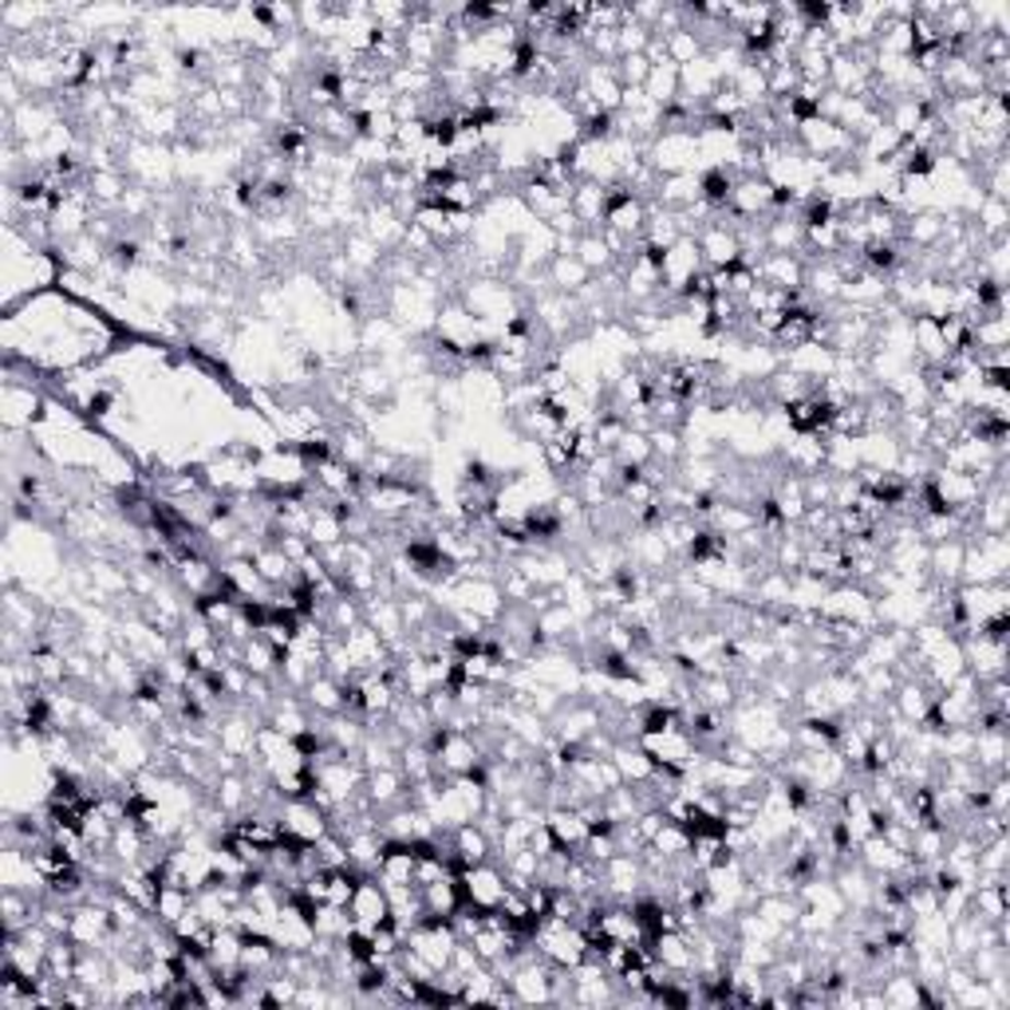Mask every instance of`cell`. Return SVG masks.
<instances>
[{
    "label": "cell",
    "mask_w": 1010,
    "mask_h": 1010,
    "mask_svg": "<svg viewBox=\"0 0 1010 1010\" xmlns=\"http://www.w3.org/2000/svg\"><path fill=\"white\" fill-rule=\"evenodd\" d=\"M971 912L982 920H1010V888L1007 880H991V884H975L971 888Z\"/></svg>",
    "instance_id": "cell-21"
},
{
    "label": "cell",
    "mask_w": 1010,
    "mask_h": 1010,
    "mask_svg": "<svg viewBox=\"0 0 1010 1010\" xmlns=\"http://www.w3.org/2000/svg\"><path fill=\"white\" fill-rule=\"evenodd\" d=\"M301 695H304V707L316 710L321 718L344 715V710H348V691H344V683L336 680V675H328V671H321Z\"/></svg>",
    "instance_id": "cell-15"
},
{
    "label": "cell",
    "mask_w": 1010,
    "mask_h": 1010,
    "mask_svg": "<svg viewBox=\"0 0 1010 1010\" xmlns=\"http://www.w3.org/2000/svg\"><path fill=\"white\" fill-rule=\"evenodd\" d=\"M348 912H351V920H356L359 932H376V927H383V924L391 920L388 888L379 884L376 877H363V880H359L356 892H351Z\"/></svg>",
    "instance_id": "cell-8"
},
{
    "label": "cell",
    "mask_w": 1010,
    "mask_h": 1010,
    "mask_svg": "<svg viewBox=\"0 0 1010 1010\" xmlns=\"http://www.w3.org/2000/svg\"><path fill=\"white\" fill-rule=\"evenodd\" d=\"M663 47H667V59L671 64H680V67H687L691 59H699L707 47H703V40L695 36V29H680V32H671V36H663Z\"/></svg>",
    "instance_id": "cell-29"
},
{
    "label": "cell",
    "mask_w": 1010,
    "mask_h": 1010,
    "mask_svg": "<svg viewBox=\"0 0 1010 1010\" xmlns=\"http://www.w3.org/2000/svg\"><path fill=\"white\" fill-rule=\"evenodd\" d=\"M695 246H699L707 269H735V264L742 261V246H738V234H735V226H730L727 214L718 221H710V226H703L699 234H695Z\"/></svg>",
    "instance_id": "cell-7"
},
{
    "label": "cell",
    "mask_w": 1010,
    "mask_h": 1010,
    "mask_svg": "<svg viewBox=\"0 0 1010 1010\" xmlns=\"http://www.w3.org/2000/svg\"><path fill=\"white\" fill-rule=\"evenodd\" d=\"M608 758H612L616 770H620L623 785H636V782H648V778H655V762L643 754L640 742H616Z\"/></svg>",
    "instance_id": "cell-22"
},
{
    "label": "cell",
    "mask_w": 1010,
    "mask_h": 1010,
    "mask_svg": "<svg viewBox=\"0 0 1010 1010\" xmlns=\"http://www.w3.org/2000/svg\"><path fill=\"white\" fill-rule=\"evenodd\" d=\"M648 849L660 852L663 860H680V857H691V829L680 822H663L660 833H655L652 840H648Z\"/></svg>",
    "instance_id": "cell-24"
},
{
    "label": "cell",
    "mask_w": 1010,
    "mask_h": 1010,
    "mask_svg": "<svg viewBox=\"0 0 1010 1010\" xmlns=\"http://www.w3.org/2000/svg\"><path fill=\"white\" fill-rule=\"evenodd\" d=\"M648 947H652V955L671 975H695V947H691L687 932H680V927L655 932L652 940H648Z\"/></svg>",
    "instance_id": "cell-11"
},
{
    "label": "cell",
    "mask_w": 1010,
    "mask_h": 1010,
    "mask_svg": "<svg viewBox=\"0 0 1010 1010\" xmlns=\"http://www.w3.org/2000/svg\"><path fill=\"white\" fill-rule=\"evenodd\" d=\"M648 40H652V29L636 24V20L628 17V4H623V24L616 29V47H620V56H640L643 47H648Z\"/></svg>",
    "instance_id": "cell-30"
},
{
    "label": "cell",
    "mask_w": 1010,
    "mask_h": 1010,
    "mask_svg": "<svg viewBox=\"0 0 1010 1010\" xmlns=\"http://www.w3.org/2000/svg\"><path fill=\"white\" fill-rule=\"evenodd\" d=\"M576 84L585 87L588 95H593V104L600 107V111H620V99H623V84L620 76H616V64H588L585 72H580V79Z\"/></svg>",
    "instance_id": "cell-12"
},
{
    "label": "cell",
    "mask_w": 1010,
    "mask_h": 1010,
    "mask_svg": "<svg viewBox=\"0 0 1010 1010\" xmlns=\"http://www.w3.org/2000/svg\"><path fill=\"white\" fill-rule=\"evenodd\" d=\"M189 908H194V892H189V888L162 884V888H159V897H154V908H151V912H154V916H159L166 927H174L182 916H186Z\"/></svg>",
    "instance_id": "cell-25"
},
{
    "label": "cell",
    "mask_w": 1010,
    "mask_h": 1010,
    "mask_svg": "<svg viewBox=\"0 0 1010 1010\" xmlns=\"http://www.w3.org/2000/svg\"><path fill=\"white\" fill-rule=\"evenodd\" d=\"M643 95L652 99L655 107H667L680 99V64H655L652 72H648V84H643Z\"/></svg>",
    "instance_id": "cell-23"
},
{
    "label": "cell",
    "mask_w": 1010,
    "mask_h": 1010,
    "mask_svg": "<svg viewBox=\"0 0 1010 1010\" xmlns=\"http://www.w3.org/2000/svg\"><path fill=\"white\" fill-rule=\"evenodd\" d=\"M750 269H754L758 284H770L782 293H797L805 284V261L793 253H762Z\"/></svg>",
    "instance_id": "cell-10"
},
{
    "label": "cell",
    "mask_w": 1010,
    "mask_h": 1010,
    "mask_svg": "<svg viewBox=\"0 0 1010 1010\" xmlns=\"http://www.w3.org/2000/svg\"><path fill=\"white\" fill-rule=\"evenodd\" d=\"M545 825L553 833V845L565 852H580V845L588 840V825L576 810H545Z\"/></svg>",
    "instance_id": "cell-19"
},
{
    "label": "cell",
    "mask_w": 1010,
    "mask_h": 1010,
    "mask_svg": "<svg viewBox=\"0 0 1010 1010\" xmlns=\"http://www.w3.org/2000/svg\"><path fill=\"white\" fill-rule=\"evenodd\" d=\"M703 253L695 246V237H680L675 246L663 249V261H660V276H663V289L667 293H687L691 281L703 273Z\"/></svg>",
    "instance_id": "cell-5"
},
{
    "label": "cell",
    "mask_w": 1010,
    "mask_h": 1010,
    "mask_svg": "<svg viewBox=\"0 0 1010 1010\" xmlns=\"http://www.w3.org/2000/svg\"><path fill=\"white\" fill-rule=\"evenodd\" d=\"M1010 568V541L995 533H971L964 541V568H959V585H995L1007 580Z\"/></svg>",
    "instance_id": "cell-1"
},
{
    "label": "cell",
    "mask_w": 1010,
    "mask_h": 1010,
    "mask_svg": "<svg viewBox=\"0 0 1010 1010\" xmlns=\"http://www.w3.org/2000/svg\"><path fill=\"white\" fill-rule=\"evenodd\" d=\"M959 568H964V537H947L927 545V576H932V585L955 588L959 585Z\"/></svg>",
    "instance_id": "cell-13"
},
{
    "label": "cell",
    "mask_w": 1010,
    "mask_h": 1010,
    "mask_svg": "<svg viewBox=\"0 0 1010 1010\" xmlns=\"http://www.w3.org/2000/svg\"><path fill=\"white\" fill-rule=\"evenodd\" d=\"M959 643H964L967 671H971L979 683L1007 675V663H1010L1007 640H991V636H982V632H964V636H959Z\"/></svg>",
    "instance_id": "cell-6"
},
{
    "label": "cell",
    "mask_w": 1010,
    "mask_h": 1010,
    "mask_svg": "<svg viewBox=\"0 0 1010 1010\" xmlns=\"http://www.w3.org/2000/svg\"><path fill=\"white\" fill-rule=\"evenodd\" d=\"M573 257L585 264L593 276L605 273V269H612V264H616L612 249L605 246V237H600V234H580V237H576V253Z\"/></svg>",
    "instance_id": "cell-26"
},
{
    "label": "cell",
    "mask_w": 1010,
    "mask_h": 1010,
    "mask_svg": "<svg viewBox=\"0 0 1010 1010\" xmlns=\"http://www.w3.org/2000/svg\"><path fill=\"white\" fill-rule=\"evenodd\" d=\"M545 276H549V289L553 293H565V296H580L593 284V273H588L585 264L576 261L573 253H557L553 261H549V269H545Z\"/></svg>",
    "instance_id": "cell-17"
},
{
    "label": "cell",
    "mask_w": 1010,
    "mask_h": 1010,
    "mask_svg": "<svg viewBox=\"0 0 1010 1010\" xmlns=\"http://www.w3.org/2000/svg\"><path fill=\"white\" fill-rule=\"evenodd\" d=\"M971 348H1010L1007 312H995V316H982L971 324Z\"/></svg>",
    "instance_id": "cell-27"
},
{
    "label": "cell",
    "mask_w": 1010,
    "mask_h": 1010,
    "mask_svg": "<svg viewBox=\"0 0 1010 1010\" xmlns=\"http://www.w3.org/2000/svg\"><path fill=\"white\" fill-rule=\"evenodd\" d=\"M423 892V908H426V916H435V920H450L458 908H463V888H458V877H443V880H435V884H426V888H419Z\"/></svg>",
    "instance_id": "cell-20"
},
{
    "label": "cell",
    "mask_w": 1010,
    "mask_h": 1010,
    "mask_svg": "<svg viewBox=\"0 0 1010 1010\" xmlns=\"http://www.w3.org/2000/svg\"><path fill=\"white\" fill-rule=\"evenodd\" d=\"M643 747V754L652 758L655 765H663V770H675V774H687V770H695L703 758L699 742L687 735L683 727H667V730H655V735H640L636 738Z\"/></svg>",
    "instance_id": "cell-3"
},
{
    "label": "cell",
    "mask_w": 1010,
    "mask_h": 1010,
    "mask_svg": "<svg viewBox=\"0 0 1010 1010\" xmlns=\"http://www.w3.org/2000/svg\"><path fill=\"white\" fill-rule=\"evenodd\" d=\"M454 877H458V888H463V904L478 908V912H498L506 892H510V880H506L498 860L466 865V869H458Z\"/></svg>",
    "instance_id": "cell-4"
},
{
    "label": "cell",
    "mask_w": 1010,
    "mask_h": 1010,
    "mask_svg": "<svg viewBox=\"0 0 1010 1010\" xmlns=\"http://www.w3.org/2000/svg\"><path fill=\"white\" fill-rule=\"evenodd\" d=\"M880 999L892 1010H916L924 1007V982L912 971H892L880 979Z\"/></svg>",
    "instance_id": "cell-18"
},
{
    "label": "cell",
    "mask_w": 1010,
    "mask_h": 1010,
    "mask_svg": "<svg viewBox=\"0 0 1010 1010\" xmlns=\"http://www.w3.org/2000/svg\"><path fill=\"white\" fill-rule=\"evenodd\" d=\"M450 849H454V860H458V869H466V865H482V860H493V837L478 822L454 825Z\"/></svg>",
    "instance_id": "cell-14"
},
{
    "label": "cell",
    "mask_w": 1010,
    "mask_h": 1010,
    "mask_svg": "<svg viewBox=\"0 0 1010 1010\" xmlns=\"http://www.w3.org/2000/svg\"><path fill=\"white\" fill-rule=\"evenodd\" d=\"M648 72H652V64H648V56H620L616 59V76H620L623 87H643L648 84Z\"/></svg>",
    "instance_id": "cell-31"
},
{
    "label": "cell",
    "mask_w": 1010,
    "mask_h": 1010,
    "mask_svg": "<svg viewBox=\"0 0 1010 1010\" xmlns=\"http://www.w3.org/2000/svg\"><path fill=\"white\" fill-rule=\"evenodd\" d=\"M281 829L289 833L301 845H316L321 837H328V813L316 810L308 797H296V802H281Z\"/></svg>",
    "instance_id": "cell-9"
},
{
    "label": "cell",
    "mask_w": 1010,
    "mask_h": 1010,
    "mask_svg": "<svg viewBox=\"0 0 1010 1010\" xmlns=\"http://www.w3.org/2000/svg\"><path fill=\"white\" fill-rule=\"evenodd\" d=\"M406 778L399 765H383V770H368V782H363V793L371 797L379 813L391 810V805H403L406 802Z\"/></svg>",
    "instance_id": "cell-16"
},
{
    "label": "cell",
    "mask_w": 1010,
    "mask_h": 1010,
    "mask_svg": "<svg viewBox=\"0 0 1010 1010\" xmlns=\"http://www.w3.org/2000/svg\"><path fill=\"white\" fill-rule=\"evenodd\" d=\"M612 458L620 466H636V470H643V466L652 463V438L648 435H640V431H623V438L616 443V450H612Z\"/></svg>",
    "instance_id": "cell-28"
},
{
    "label": "cell",
    "mask_w": 1010,
    "mask_h": 1010,
    "mask_svg": "<svg viewBox=\"0 0 1010 1010\" xmlns=\"http://www.w3.org/2000/svg\"><path fill=\"white\" fill-rule=\"evenodd\" d=\"M648 166H652L660 178L667 174H699L703 159H699V134L691 131H660V139L648 146Z\"/></svg>",
    "instance_id": "cell-2"
}]
</instances>
